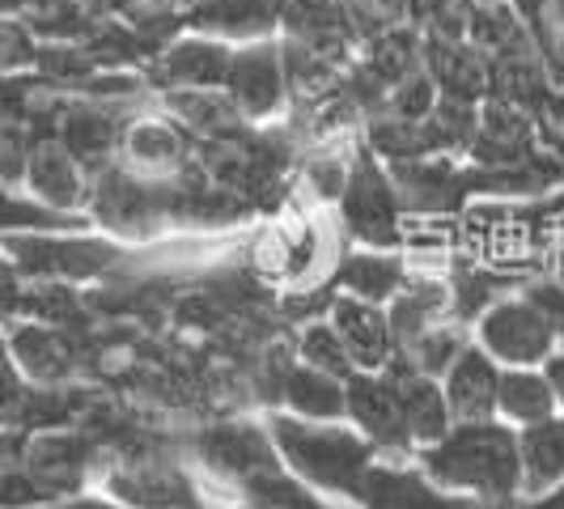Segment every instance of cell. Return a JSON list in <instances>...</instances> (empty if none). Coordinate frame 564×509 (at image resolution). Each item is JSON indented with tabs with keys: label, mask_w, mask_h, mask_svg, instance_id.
I'll use <instances>...</instances> for the list:
<instances>
[{
	"label": "cell",
	"mask_w": 564,
	"mask_h": 509,
	"mask_svg": "<svg viewBox=\"0 0 564 509\" xmlns=\"http://www.w3.org/2000/svg\"><path fill=\"white\" fill-rule=\"evenodd\" d=\"M424 480L467 501H513L522 492L518 429L501 421L451 424L437 442L412 454Z\"/></svg>",
	"instance_id": "obj_1"
},
{
	"label": "cell",
	"mask_w": 564,
	"mask_h": 509,
	"mask_svg": "<svg viewBox=\"0 0 564 509\" xmlns=\"http://www.w3.org/2000/svg\"><path fill=\"white\" fill-rule=\"evenodd\" d=\"M268 433L284 467L323 497L357 501L369 467L382 458L348 421H302L289 412H272Z\"/></svg>",
	"instance_id": "obj_2"
},
{
	"label": "cell",
	"mask_w": 564,
	"mask_h": 509,
	"mask_svg": "<svg viewBox=\"0 0 564 509\" xmlns=\"http://www.w3.org/2000/svg\"><path fill=\"white\" fill-rule=\"evenodd\" d=\"M0 251L18 268L26 284H85L107 277L123 247L111 234H89V229H26V234H4Z\"/></svg>",
	"instance_id": "obj_3"
},
{
	"label": "cell",
	"mask_w": 564,
	"mask_h": 509,
	"mask_svg": "<svg viewBox=\"0 0 564 509\" xmlns=\"http://www.w3.org/2000/svg\"><path fill=\"white\" fill-rule=\"evenodd\" d=\"M336 204L344 229L366 251H395L403 242V199L391 178V166L373 149H357Z\"/></svg>",
	"instance_id": "obj_4"
},
{
	"label": "cell",
	"mask_w": 564,
	"mask_h": 509,
	"mask_svg": "<svg viewBox=\"0 0 564 509\" xmlns=\"http://www.w3.org/2000/svg\"><path fill=\"white\" fill-rule=\"evenodd\" d=\"M476 344L501 369H539L556 348V323L539 306L531 293H509L488 302L476 318Z\"/></svg>",
	"instance_id": "obj_5"
},
{
	"label": "cell",
	"mask_w": 564,
	"mask_h": 509,
	"mask_svg": "<svg viewBox=\"0 0 564 509\" xmlns=\"http://www.w3.org/2000/svg\"><path fill=\"white\" fill-rule=\"evenodd\" d=\"M221 94L229 98V107L251 123L281 119L289 111V77H284L281 43L276 39L238 43L234 56H229Z\"/></svg>",
	"instance_id": "obj_6"
},
{
	"label": "cell",
	"mask_w": 564,
	"mask_h": 509,
	"mask_svg": "<svg viewBox=\"0 0 564 509\" xmlns=\"http://www.w3.org/2000/svg\"><path fill=\"white\" fill-rule=\"evenodd\" d=\"M199 458L204 467L217 476L221 484H229L234 492L247 480L281 467V454L272 446V433L268 424H251V421H229V424H213L199 433Z\"/></svg>",
	"instance_id": "obj_7"
},
{
	"label": "cell",
	"mask_w": 564,
	"mask_h": 509,
	"mask_svg": "<svg viewBox=\"0 0 564 509\" xmlns=\"http://www.w3.org/2000/svg\"><path fill=\"white\" fill-rule=\"evenodd\" d=\"M89 454H94V446L85 442L82 433H68V429H39L34 437L22 442L18 463L26 467V476L34 480V488L43 492V501L52 506L59 497L82 492L85 476H89Z\"/></svg>",
	"instance_id": "obj_8"
},
{
	"label": "cell",
	"mask_w": 564,
	"mask_h": 509,
	"mask_svg": "<svg viewBox=\"0 0 564 509\" xmlns=\"http://www.w3.org/2000/svg\"><path fill=\"white\" fill-rule=\"evenodd\" d=\"M344 421L352 424L378 454H412V442H408L403 421H399L395 387L382 369L344 378Z\"/></svg>",
	"instance_id": "obj_9"
},
{
	"label": "cell",
	"mask_w": 564,
	"mask_h": 509,
	"mask_svg": "<svg viewBox=\"0 0 564 509\" xmlns=\"http://www.w3.org/2000/svg\"><path fill=\"white\" fill-rule=\"evenodd\" d=\"M22 192L30 199H39L43 208H56L68 217H85V204H89V174L85 166L64 149V144L43 132L34 149H30V166Z\"/></svg>",
	"instance_id": "obj_10"
},
{
	"label": "cell",
	"mask_w": 564,
	"mask_h": 509,
	"mask_svg": "<svg viewBox=\"0 0 564 509\" xmlns=\"http://www.w3.org/2000/svg\"><path fill=\"white\" fill-rule=\"evenodd\" d=\"M4 344L13 366L22 369V378L34 387H64L77 373V344L64 327L52 323H34V318H18L13 327H4Z\"/></svg>",
	"instance_id": "obj_11"
},
{
	"label": "cell",
	"mask_w": 564,
	"mask_h": 509,
	"mask_svg": "<svg viewBox=\"0 0 564 509\" xmlns=\"http://www.w3.org/2000/svg\"><path fill=\"white\" fill-rule=\"evenodd\" d=\"M382 373H387L391 387H395L399 421H403V433H408V442H412V454L421 451V446H429V442H437L454 424L451 408H446V396H442V382L421 373L403 353H395V357L382 366Z\"/></svg>",
	"instance_id": "obj_12"
},
{
	"label": "cell",
	"mask_w": 564,
	"mask_h": 509,
	"mask_svg": "<svg viewBox=\"0 0 564 509\" xmlns=\"http://www.w3.org/2000/svg\"><path fill=\"white\" fill-rule=\"evenodd\" d=\"M327 323L336 327L339 344L348 348V361H352L357 373H378L395 357V336H391L387 306H373V302H361V297L336 293Z\"/></svg>",
	"instance_id": "obj_13"
},
{
	"label": "cell",
	"mask_w": 564,
	"mask_h": 509,
	"mask_svg": "<svg viewBox=\"0 0 564 509\" xmlns=\"http://www.w3.org/2000/svg\"><path fill=\"white\" fill-rule=\"evenodd\" d=\"M229 56H234V43H221V39H213V34H196V30H192V34L174 39L166 52H162L153 77H158L162 89H170V94L221 89V85H226Z\"/></svg>",
	"instance_id": "obj_14"
},
{
	"label": "cell",
	"mask_w": 564,
	"mask_h": 509,
	"mask_svg": "<svg viewBox=\"0 0 564 509\" xmlns=\"http://www.w3.org/2000/svg\"><path fill=\"white\" fill-rule=\"evenodd\" d=\"M497 378H501V366L471 339L454 357V366L442 373V396L451 408V421H497Z\"/></svg>",
	"instance_id": "obj_15"
},
{
	"label": "cell",
	"mask_w": 564,
	"mask_h": 509,
	"mask_svg": "<svg viewBox=\"0 0 564 509\" xmlns=\"http://www.w3.org/2000/svg\"><path fill=\"white\" fill-rule=\"evenodd\" d=\"M357 506L361 509H471L476 501L442 492L437 484L424 480V472L416 463L412 467H395V463H382L378 458L369 467L366 484H361Z\"/></svg>",
	"instance_id": "obj_16"
},
{
	"label": "cell",
	"mask_w": 564,
	"mask_h": 509,
	"mask_svg": "<svg viewBox=\"0 0 564 509\" xmlns=\"http://www.w3.org/2000/svg\"><path fill=\"white\" fill-rule=\"evenodd\" d=\"M187 26L196 34H213L221 43H254L276 39L281 26V0H192Z\"/></svg>",
	"instance_id": "obj_17"
},
{
	"label": "cell",
	"mask_w": 564,
	"mask_h": 509,
	"mask_svg": "<svg viewBox=\"0 0 564 509\" xmlns=\"http://www.w3.org/2000/svg\"><path fill=\"white\" fill-rule=\"evenodd\" d=\"M187 162V141L170 119H132L119 132V166L141 178H174Z\"/></svg>",
	"instance_id": "obj_18"
},
{
	"label": "cell",
	"mask_w": 564,
	"mask_h": 509,
	"mask_svg": "<svg viewBox=\"0 0 564 509\" xmlns=\"http://www.w3.org/2000/svg\"><path fill=\"white\" fill-rule=\"evenodd\" d=\"M107 497L128 509H196V492L183 476L158 463H132L107 476Z\"/></svg>",
	"instance_id": "obj_19"
},
{
	"label": "cell",
	"mask_w": 564,
	"mask_h": 509,
	"mask_svg": "<svg viewBox=\"0 0 564 509\" xmlns=\"http://www.w3.org/2000/svg\"><path fill=\"white\" fill-rule=\"evenodd\" d=\"M518 458H522V492L535 501L564 484V416L518 429Z\"/></svg>",
	"instance_id": "obj_20"
},
{
	"label": "cell",
	"mask_w": 564,
	"mask_h": 509,
	"mask_svg": "<svg viewBox=\"0 0 564 509\" xmlns=\"http://www.w3.org/2000/svg\"><path fill=\"white\" fill-rule=\"evenodd\" d=\"M281 403L289 416L302 421H344V382L293 361L281 373Z\"/></svg>",
	"instance_id": "obj_21"
},
{
	"label": "cell",
	"mask_w": 564,
	"mask_h": 509,
	"mask_svg": "<svg viewBox=\"0 0 564 509\" xmlns=\"http://www.w3.org/2000/svg\"><path fill=\"white\" fill-rule=\"evenodd\" d=\"M556 416V396L539 369H501L497 378V421L509 429H531V424Z\"/></svg>",
	"instance_id": "obj_22"
},
{
	"label": "cell",
	"mask_w": 564,
	"mask_h": 509,
	"mask_svg": "<svg viewBox=\"0 0 564 509\" xmlns=\"http://www.w3.org/2000/svg\"><path fill=\"white\" fill-rule=\"evenodd\" d=\"M403 281H408V277H403V263H399V254H391V251L344 254V263H339V272H336L339 293L373 302V306H387L399 289H403Z\"/></svg>",
	"instance_id": "obj_23"
},
{
	"label": "cell",
	"mask_w": 564,
	"mask_h": 509,
	"mask_svg": "<svg viewBox=\"0 0 564 509\" xmlns=\"http://www.w3.org/2000/svg\"><path fill=\"white\" fill-rule=\"evenodd\" d=\"M467 344H471V336L463 332V323H454V318H437L429 332H421V336L412 339L408 348H399V353L421 369V373H429V378H437V382H442V373L454 366V357H458Z\"/></svg>",
	"instance_id": "obj_24"
},
{
	"label": "cell",
	"mask_w": 564,
	"mask_h": 509,
	"mask_svg": "<svg viewBox=\"0 0 564 509\" xmlns=\"http://www.w3.org/2000/svg\"><path fill=\"white\" fill-rule=\"evenodd\" d=\"M26 229H89V217H68L56 208H43L26 192L0 187V238L4 234H26Z\"/></svg>",
	"instance_id": "obj_25"
},
{
	"label": "cell",
	"mask_w": 564,
	"mask_h": 509,
	"mask_svg": "<svg viewBox=\"0 0 564 509\" xmlns=\"http://www.w3.org/2000/svg\"><path fill=\"white\" fill-rule=\"evenodd\" d=\"M297 361L311 369H323V373H332V378H352L357 369L348 361V348L339 344L336 327L323 318V323H311L302 336H297Z\"/></svg>",
	"instance_id": "obj_26"
},
{
	"label": "cell",
	"mask_w": 564,
	"mask_h": 509,
	"mask_svg": "<svg viewBox=\"0 0 564 509\" xmlns=\"http://www.w3.org/2000/svg\"><path fill=\"white\" fill-rule=\"evenodd\" d=\"M39 56V39L22 18H0V77L34 68Z\"/></svg>",
	"instance_id": "obj_27"
},
{
	"label": "cell",
	"mask_w": 564,
	"mask_h": 509,
	"mask_svg": "<svg viewBox=\"0 0 564 509\" xmlns=\"http://www.w3.org/2000/svg\"><path fill=\"white\" fill-rule=\"evenodd\" d=\"M344 9L357 34H373V30H395V18L408 13V0H344Z\"/></svg>",
	"instance_id": "obj_28"
},
{
	"label": "cell",
	"mask_w": 564,
	"mask_h": 509,
	"mask_svg": "<svg viewBox=\"0 0 564 509\" xmlns=\"http://www.w3.org/2000/svg\"><path fill=\"white\" fill-rule=\"evenodd\" d=\"M22 297H26V281L18 277L9 254L0 251V327H13L22 318Z\"/></svg>",
	"instance_id": "obj_29"
},
{
	"label": "cell",
	"mask_w": 564,
	"mask_h": 509,
	"mask_svg": "<svg viewBox=\"0 0 564 509\" xmlns=\"http://www.w3.org/2000/svg\"><path fill=\"white\" fill-rule=\"evenodd\" d=\"M43 509H128V506H119L115 497H98V492H73V497H59V501H52V506Z\"/></svg>",
	"instance_id": "obj_30"
},
{
	"label": "cell",
	"mask_w": 564,
	"mask_h": 509,
	"mask_svg": "<svg viewBox=\"0 0 564 509\" xmlns=\"http://www.w3.org/2000/svg\"><path fill=\"white\" fill-rule=\"evenodd\" d=\"M543 378H547V387H552V396H556V412L564 416V348H556V353L543 361Z\"/></svg>",
	"instance_id": "obj_31"
},
{
	"label": "cell",
	"mask_w": 564,
	"mask_h": 509,
	"mask_svg": "<svg viewBox=\"0 0 564 509\" xmlns=\"http://www.w3.org/2000/svg\"><path fill=\"white\" fill-rule=\"evenodd\" d=\"M467 4H513V0H467Z\"/></svg>",
	"instance_id": "obj_32"
},
{
	"label": "cell",
	"mask_w": 564,
	"mask_h": 509,
	"mask_svg": "<svg viewBox=\"0 0 564 509\" xmlns=\"http://www.w3.org/2000/svg\"><path fill=\"white\" fill-rule=\"evenodd\" d=\"M561 119H564V98H561Z\"/></svg>",
	"instance_id": "obj_33"
},
{
	"label": "cell",
	"mask_w": 564,
	"mask_h": 509,
	"mask_svg": "<svg viewBox=\"0 0 564 509\" xmlns=\"http://www.w3.org/2000/svg\"><path fill=\"white\" fill-rule=\"evenodd\" d=\"M0 509H4V506H0Z\"/></svg>",
	"instance_id": "obj_34"
}]
</instances>
